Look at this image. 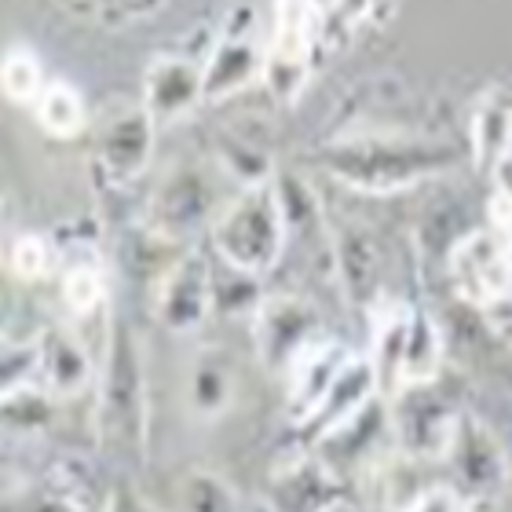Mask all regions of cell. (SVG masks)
<instances>
[{
  "label": "cell",
  "mask_w": 512,
  "mask_h": 512,
  "mask_svg": "<svg viewBox=\"0 0 512 512\" xmlns=\"http://www.w3.org/2000/svg\"><path fill=\"white\" fill-rule=\"evenodd\" d=\"M333 267L341 275V289L355 311H370L384 300V249L381 238L366 224H341L330 235Z\"/></svg>",
  "instance_id": "cell-14"
},
{
  "label": "cell",
  "mask_w": 512,
  "mask_h": 512,
  "mask_svg": "<svg viewBox=\"0 0 512 512\" xmlns=\"http://www.w3.org/2000/svg\"><path fill=\"white\" fill-rule=\"evenodd\" d=\"M381 399V381H377V370L370 363V355H355L352 363L344 366V374L333 381V388L326 392L319 406H315V414L297 425L308 443H322V439L337 436L341 428H348L359 414H366L370 406Z\"/></svg>",
  "instance_id": "cell-15"
},
{
  "label": "cell",
  "mask_w": 512,
  "mask_h": 512,
  "mask_svg": "<svg viewBox=\"0 0 512 512\" xmlns=\"http://www.w3.org/2000/svg\"><path fill=\"white\" fill-rule=\"evenodd\" d=\"M59 300L77 322L99 319L110 304V286L103 275V260L96 253H81L63 260L59 275Z\"/></svg>",
  "instance_id": "cell-22"
},
{
  "label": "cell",
  "mask_w": 512,
  "mask_h": 512,
  "mask_svg": "<svg viewBox=\"0 0 512 512\" xmlns=\"http://www.w3.org/2000/svg\"><path fill=\"white\" fill-rule=\"evenodd\" d=\"M0 88H4V99L15 103V107H37V99L48 88V77H44V66L33 55L30 44H11L4 52V59H0Z\"/></svg>",
  "instance_id": "cell-24"
},
{
  "label": "cell",
  "mask_w": 512,
  "mask_h": 512,
  "mask_svg": "<svg viewBox=\"0 0 512 512\" xmlns=\"http://www.w3.org/2000/svg\"><path fill=\"white\" fill-rule=\"evenodd\" d=\"M103 512H150L143 502L128 498V494H110V502L103 505Z\"/></svg>",
  "instance_id": "cell-33"
},
{
  "label": "cell",
  "mask_w": 512,
  "mask_h": 512,
  "mask_svg": "<svg viewBox=\"0 0 512 512\" xmlns=\"http://www.w3.org/2000/svg\"><path fill=\"white\" fill-rule=\"evenodd\" d=\"M158 150V121L143 103H121L96 121L92 128V161L99 180L110 191H125L139 176H147Z\"/></svg>",
  "instance_id": "cell-6"
},
{
  "label": "cell",
  "mask_w": 512,
  "mask_h": 512,
  "mask_svg": "<svg viewBox=\"0 0 512 512\" xmlns=\"http://www.w3.org/2000/svg\"><path fill=\"white\" fill-rule=\"evenodd\" d=\"M139 103L150 110L158 128L191 118L194 110L205 107L202 63L183 52H165L158 59H150L143 70V99Z\"/></svg>",
  "instance_id": "cell-13"
},
{
  "label": "cell",
  "mask_w": 512,
  "mask_h": 512,
  "mask_svg": "<svg viewBox=\"0 0 512 512\" xmlns=\"http://www.w3.org/2000/svg\"><path fill=\"white\" fill-rule=\"evenodd\" d=\"M352 359H355L352 348L344 341H337V337H330V333H322L319 341L297 355V363L289 366L286 377H282L286 381V403L293 425H304L315 414V406L326 399L333 381L344 374V366L352 363Z\"/></svg>",
  "instance_id": "cell-16"
},
{
  "label": "cell",
  "mask_w": 512,
  "mask_h": 512,
  "mask_svg": "<svg viewBox=\"0 0 512 512\" xmlns=\"http://www.w3.org/2000/svg\"><path fill=\"white\" fill-rule=\"evenodd\" d=\"M388 8V0H337L326 11V52H333L337 44H348L355 33H363L366 26H374V19Z\"/></svg>",
  "instance_id": "cell-29"
},
{
  "label": "cell",
  "mask_w": 512,
  "mask_h": 512,
  "mask_svg": "<svg viewBox=\"0 0 512 512\" xmlns=\"http://www.w3.org/2000/svg\"><path fill=\"white\" fill-rule=\"evenodd\" d=\"M447 359V333L439 319L428 308L410 311L406 322V341H403V363H399V392L406 388H421V384H436L439 370Z\"/></svg>",
  "instance_id": "cell-20"
},
{
  "label": "cell",
  "mask_w": 512,
  "mask_h": 512,
  "mask_svg": "<svg viewBox=\"0 0 512 512\" xmlns=\"http://www.w3.org/2000/svg\"><path fill=\"white\" fill-rule=\"evenodd\" d=\"M311 161L344 191L392 198L458 169L461 150L447 139L414 132H352L319 143L311 150Z\"/></svg>",
  "instance_id": "cell-1"
},
{
  "label": "cell",
  "mask_w": 512,
  "mask_h": 512,
  "mask_svg": "<svg viewBox=\"0 0 512 512\" xmlns=\"http://www.w3.org/2000/svg\"><path fill=\"white\" fill-rule=\"evenodd\" d=\"M326 22L322 0H275L264 74V88L275 103L289 107L311 85V74L326 55Z\"/></svg>",
  "instance_id": "cell-4"
},
{
  "label": "cell",
  "mask_w": 512,
  "mask_h": 512,
  "mask_svg": "<svg viewBox=\"0 0 512 512\" xmlns=\"http://www.w3.org/2000/svg\"><path fill=\"white\" fill-rule=\"evenodd\" d=\"M399 512H480L476 505L450 483H432V487H421V491L410 498Z\"/></svg>",
  "instance_id": "cell-32"
},
{
  "label": "cell",
  "mask_w": 512,
  "mask_h": 512,
  "mask_svg": "<svg viewBox=\"0 0 512 512\" xmlns=\"http://www.w3.org/2000/svg\"><path fill=\"white\" fill-rule=\"evenodd\" d=\"M447 278L454 297L472 311L502 315L512 308V242L491 227H469L450 246Z\"/></svg>",
  "instance_id": "cell-5"
},
{
  "label": "cell",
  "mask_w": 512,
  "mask_h": 512,
  "mask_svg": "<svg viewBox=\"0 0 512 512\" xmlns=\"http://www.w3.org/2000/svg\"><path fill=\"white\" fill-rule=\"evenodd\" d=\"M99 436L114 454L136 458L147 439V377L136 333L118 322L107 333V355L99 366Z\"/></svg>",
  "instance_id": "cell-3"
},
{
  "label": "cell",
  "mask_w": 512,
  "mask_h": 512,
  "mask_svg": "<svg viewBox=\"0 0 512 512\" xmlns=\"http://www.w3.org/2000/svg\"><path fill=\"white\" fill-rule=\"evenodd\" d=\"M487 183H491V198H487V227L512 242V158L505 161L502 169L494 172Z\"/></svg>",
  "instance_id": "cell-31"
},
{
  "label": "cell",
  "mask_w": 512,
  "mask_h": 512,
  "mask_svg": "<svg viewBox=\"0 0 512 512\" xmlns=\"http://www.w3.org/2000/svg\"><path fill=\"white\" fill-rule=\"evenodd\" d=\"M333 505H341V476L315 450L275 476L271 487L275 512H330Z\"/></svg>",
  "instance_id": "cell-18"
},
{
  "label": "cell",
  "mask_w": 512,
  "mask_h": 512,
  "mask_svg": "<svg viewBox=\"0 0 512 512\" xmlns=\"http://www.w3.org/2000/svg\"><path fill=\"white\" fill-rule=\"evenodd\" d=\"M33 118H37V125H41L44 136H52V139H77L88 128L85 96H81V92H77L70 81L55 77V81H48L44 96L37 99V107H33Z\"/></svg>",
  "instance_id": "cell-23"
},
{
  "label": "cell",
  "mask_w": 512,
  "mask_h": 512,
  "mask_svg": "<svg viewBox=\"0 0 512 512\" xmlns=\"http://www.w3.org/2000/svg\"><path fill=\"white\" fill-rule=\"evenodd\" d=\"M249 319H253L256 363L271 377H286L297 355L326 333L319 308L300 293H271L260 300V308Z\"/></svg>",
  "instance_id": "cell-9"
},
{
  "label": "cell",
  "mask_w": 512,
  "mask_h": 512,
  "mask_svg": "<svg viewBox=\"0 0 512 512\" xmlns=\"http://www.w3.org/2000/svg\"><path fill=\"white\" fill-rule=\"evenodd\" d=\"M55 403L59 399L52 392H44L41 384L4 392V432H8V439H30L48 432Z\"/></svg>",
  "instance_id": "cell-25"
},
{
  "label": "cell",
  "mask_w": 512,
  "mask_h": 512,
  "mask_svg": "<svg viewBox=\"0 0 512 512\" xmlns=\"http://www.w3.org/2000/svg\"><path fill=\"white\" fill-rule=\"evenodd\" d=\"M322 4H326V11H330V8H333V4H337V0H322Z\"/></svg>",
  "instance_id": "cell-34"
},
{
  "label": "cell",
  "mask_w": 512,
  "mask_h": 512,
  "mask_svg": "<svg viewBox=\"0 0 512 512\" xmlns=\"http://www.w3.org/2000/svg\"><path fill=\"white\" fill-rule=\"evenodd\" d=\"M388 428L399 439V450L406 458H414L417 465H443L458 432L461 410L450 399L432 388H406L395 399H388Z\"/></svg>",
  "instance_id": "cell-10"
},
{
  "label": "cell",
  "mask_w": 512,
  "mask_h": 512,
  "mask_svg": "<svg viewBox=\"0 0 512 512\" xmlns=\"http://www.w3.org/2000/svg\"><path fill=\"white\" fill-rule=\"evenodd\" d=\"M183 512H238V494L227 480L209 469H194L180 480Z\"/></svg>",
  "instance_id": "cell-28"
},
{
  "label": "cell",
  "mask_w": 512,
  "mask_h": 512,
  "mask_svg": "<svg viewBox=\"0 0 512 512\" xmlns=\"http://www.w3.org/2000/svg\"><path fill=\"white\" fill-rule=\"evenodd\" d=\"M154 311L169 333H198L216 311V271L202 249L172 256L154 286Z\"/></svg>",
  "instance_id": "cell-11"
},
{
  "label": "cell",
  "mask_w": 512,
  "mask_h": 512,
  "mask_svg": "<svg viewBox=\"0 0 512 512\" xmlns=\"http://www.w3.org/2000/svg\"><path fill=\"white\" fill-rule=\"evenodd\" d=\"M443 469L450 472V487H458L476 509L502 502L512 483V465L502 439L494 436L487 421L465 414V410H461L458 432H454Z\"/></svg>",
  "instance_id": "cell-8"
},
{
  "label": "cell",
  "mask_w": 512,
  "mask_h": 512,
  "mask_svg": "<svg viewBox=\"0 0 512 512\" xmlns=\"http://www.w3.org/2000/svg\"><path fill=\"white\" fill-rule=\"evenodd\" d=\"M205 74V103H227L242 96L253 85H264L267 74V41H260L249 11L246 22H227L224 33L209 44L202 59Z\"/></svg>",
  "instance_id": "cell-12"
},
{
  "label": "cell",
  "mask_w": 512,
  "mask_h": 512,
  "mask_svg": "<svg viewBox=\"0 0 512 512\" xmlns=\"http://www.w3.org/2000/svg\"><path fill=\"white\" fill-rule=\"evenodd\" d=\"M33 384H41V344H37V337H30V341H8L4 344L0 388L15 392V388H33Z\"/></svg>",
  "instance_id": "cell-30"
},
{
  "label": "cell",
  "mask_w": 512,
  "mask_h": 512,
  "mask_svg": "<svg viewBox=\"0 0 512 512\" xmlns=\"http://www.w3.org/2000/svg\"><path fill=\"white\" fill-rule=\"evenodd\" d=\"M235 366L220 348H205L202 355H194L191 370H187V406L194 417H213L227 414L235 403Z\"/></svg>",
  "instance_id": "cell-21"
},
{
  "label": "cell",
  "mask_w": 512,
  "mask_h": 512,
  "mask_svg": "<svg viewBox=\"0 0 512 512\" xmlns=\"http://www.w3.org/2000/svg\"><path fill=\"white\" fill-rule=\"evenodd\" d=\"M11 278L19 282H44L48 275H55V267L63 264V253H59V242L52 235H41V231H26V235H15L8 242V256H4Z\"/></svg>",
  "instance_id": "cell-26"
},
{
  "label": "cell",
  "mask_w": 512,
  "mask_h": 512,
  "mask_svg": "<svg viewBox=\"0 0 512 512\" xmlns=\"http://www.w3.org/2000/svg\"><path fill=\"white\" fill-rule=\"evenodd\" d=\"M209 246L220 264L256 278L271 275L289 246V224L275 183L249 187L238 198H231L220 209L216 224L209 227Z\"/></svg>",
  "instance_id": "cell-2"
},
{
  "label": "cell",
  "mask_w": 512,
  "mask_h": 512,
  "mask_svg": "<svg viewBox=\"0 0 512 512\" xmlns=\"http://www.w3.org/2000/svg\"><path fill=\"white\" fill-rule=\"evenodd\" d=\"M216 158H220V165H224L227 176L238 180L242 191H249V187H264V183H275V176H278L275 161L267 158L260 147H249L246 139L220 136V143H216Z\"/></svg>",
  "instance_id": "cell-27"
},
{
  "label": "cell",
  "mask_w": 512,
  "mask_h": 512,
  "mask_svg": "<svg viewBox=\"0 0 512 512\" xmlns=\"http://www.w3.org/2000/svg\"><path fill=\"white\" fill-rule=\"evenodd\" d=\"M37 344H41V388L52 392L59 403L77 399L96 381V359L70 326H44L37 333Z\"/></svg>",
  "instance_id": "cell-17"
},
{
  "label": "cell",
  "mask_w": 512,
  "mask_h": 512,
  "mask_svg": "<svg viewBox=\"0 0 512 512\" xmlns=\"http://www.w3.org/2000/svg\"><path fill=\"white\" fill-rule=\"evenodd\" d=\"M224 205L216 202V187L205 169L176 161L165 169L147 202V231L158 242H183V238L209 231Z\"/></svg>",
  "instance_id": "cell-7"
},
{
  "label": "cell",
  "mask_w": 512,
  "mask_h": 512,
  "mask_svg": "<svg viewBox=\"0 0 512 512\" xmlns=\"http://www.w3.org/2000/svg\"><path fill=\"white\" fill-rule=\"evenodd\" d=\"M512 158V103L498 92L483 96L469 121V165L491 180Z\"/></svg>",
  "instance_id": "cell-19"
}]
</instances>
